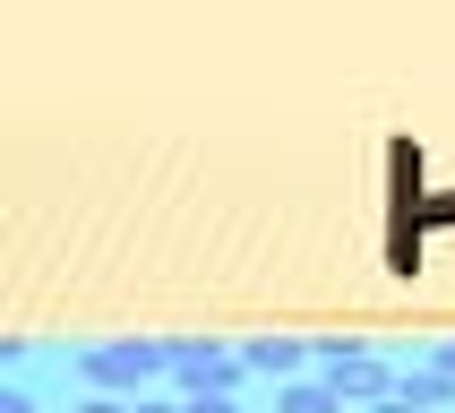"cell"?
Returning <instances> with one entry per match:
<instances>
[{"mask_svg": "<svg viewBox=\"0 0 455 413\" xmlns=\"http://www.w3.org/2000/svg\"><path fill=\"white\" fill-rule=\"evenodd\" d=\"M241 361H250V370H267V379H292V370L309 361V344H292V336H267V344H250Z\"/></svg>", "mask_w": 455, "mask_h": 413, "instance_id": "cell-5", "label": "cell"}, {"mask_svg": "<svg viewBox=\"0 0 455 413\" xmlns=\"http://www.w3.org/2000/svg\"><path fill=\"white\" fill-rule=\"evenodd\" d=\"M0 413H35V396L26 387H0Z\"/></svg>", "mask_w": 455, "mask_h": 413, "instance_id": "cell-9", "label": "cell"}, {"mask_svg": "<svg viewBox=\"0 0 455 413\" xmlns=\"http://www.w3.org/2000/svg\"><path fill=\"white\" fill-rule=\"evenodd\" d=\"M241 370H250V361L232 353V344H172V379L189 387V405H198V396H232Z\"/></svg>", "mask_w": 455, "mask_h": 413, "instance_id": "cell-3", "label": "cell"}, {"mask_svg": "<svg viewBox=\"0 0 455 413\" xmlns=\"http://www.w3.org/2000/svg\"><path fill=\"white\" fill-rule=\"evenodd\" d=\"M404 396H412L421 413H455V379H447V370H430V361L404 370Z\"/></svg>", "mask_w": 455, "mask_h": 413, "instance_id": "cell-6", "label": "cell"}, {"mask_svg": "<svg viewBox=\"0 0 455 413\" xmlns=\"http://www.w3.org/2000/svg\"><path fill=\"white\" fill-rule=\"evenodd\" d=\"M318 370H327V387H335V396H353V405H379V396H395V387H404L387 361L361 353V344H318Z\"/></svg>", "mask_w": 455, "mask_h": 413, "instance_id": "cell-1", "label": "cell"}, {"mask_svg": "<svg viewBox=\"0 0 455 413\" xmlns=\"http://www.w3.org/2000/svg\"><path fill=\"white\" fill-rule=\"evenodd\" d=\"M361 413H421V405H412L404 387H395V396H379V405H361Z\"/></svg>", "mask_w": 455, "mask_h": 413, "instance_id": "cell-8", "label": "cell"}, {"mask_svg": "<svg viewBox=\"0 0 455 413\" xmlns=\"http://www.w3.org/2000/svg\"><path fill=\"white\" fill-rule=\"evenodd\" d=\"M129 413H189V405H172V396H147V405H129Z\"/></svg>", "mask_w": 455, "mask_h": 413, "instance_id": "cell-11", "label": "cell"}, {"mask_svg": "<svg viewBox=\"0 0 455 413\" xmlns=\"http://www.w3.org/2000/svg\"><path fill=\"white\" fill-rule=\"evenodd\" d=\"M77 413H129V405H121V396H86Z\"/></svg>", "mask_w": 455, "mask_h": 413, "instance_id": "cell-10", "label": "cell"}, {"mask_svg": "<svg viewBox=\"0 0 455 413\" xmlns=\"http://www.w3.org/2000/svg\"><path fill=\"white\" fill-rule=\"evenodd\" d=\"M421 181H412V147H395V232H387V258L412 276V258H421Z\"/></svg>", "mask_w": 455, "mask_h": 413, "instance_id": "cell-4", "label": "cell"}, {"mask_svg": "<svg viewBox=\"0 0 455 413\" xmlns=\"http://www.w3.org/2000/svg\"><path fill=\"white\" fill-rule=\"evenodd\" d=\"M86 379L103 387H147V379H172V344H103V353H86Z\"/></svg>", "mask_w": 455, "mask_h": 413, "instance_id": "cell-2", "label": "cell"}, {"mask_svg": "<svg viewBox=\"0 0 455 413\" xmlns=\"http://www.w3.org/2000/svg\"><path fill=\"white\" fill-rule=\"evenodd\" d=\"M275 413H344V396H335L327 379H292V387L275 396Z\"/></svg>", "mask_w": 455, "mask_h": 413, "instance_id": "cell-7", "label": "cell"}]
</instances>
